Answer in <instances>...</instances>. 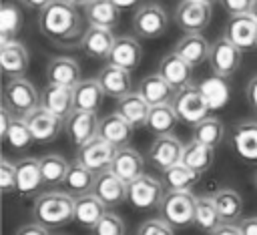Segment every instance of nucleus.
Here are the masks:
<instances>
[{
  "label": "nucleus",
  "mask_w": 257,
  "mask_h": 235,
  "mask_svg": "<svg viewBox=\"0 0 257 235\" xmlns=\"http://www.w3.org/2000/svg\"><path fill=\"white\" fill-rule=\"evenodd\" d=\"M199 90L205 96V100H207V104H209L211 110L223 108L229 102V96H231V88H229L227 78H221L217 74L203 78L199 82Z\"/></svg>",
  "instance_id": "c9c22d12"
},
{
  "label": "nucleus",
  "mask_w": 257,
  "mask_h": 235,
  "mask_svg": "<svg viewBox=\"0 0 257 235\" xmlns=\"http://www.w3.org/2000/svg\"><path fill=\"white\" fill-rule=\"evenodd\" d=\"M98 125H100V121L96 119V112L74 110L64 121V133H66L68 141L80 149L82 145H86L98 137Z\"/></svg>",
  "instance_id": "f8f14e48"
},
{
  "label": "nucleus",
  "mask_w": 257,
  "mask_h": 235,
  "mask_svg": "<svg viewBox=\"0 0 257 235\" xmlns=\"http://www.w3.org/2000/svg\"><path fill=\"white\" fill-rule=\"evenodd\" d=\"M177 123H179V116L175 112V106L161 104V106H151L145 129H149L155 137H163V135H171Z\"/></svg>",
  "instance_id": "e433bc0d"
},
{
  "label": "nucleus",
  "mask_w": 257,
  "mask_h": 235,
  "mask_svg": "<svg viewBox=\"0 0 257 235\" xmlns=\"http://www.w3.org/2000/svg\"><path fill=\"white\" fill-rule=\"evenodd\" d=\"M245 96H247V102L249 106L257 112V76H253L249 82H247V90H245Z\"/></svg>",
  "instance_id": "3c124183"
},
{
  "label": "nucleus",
  "mask_w": 257,
  "mask_h": 235,
  "mask_svg": "<svg viewBox=\"0 0 257 235\" xmlns=\"http://www.w3.org/2000/svg\"><path fill=\"white\" fill-rule=\"evenodd\" d=\"M112 2H114V4H116L120 10H122V8H133V6L141 4L143 0H112Z\"/></svg>",
  "instance_id": "6e6d98bb"
},
{
  "label": "nucleus",
  "mask_w": 257,
  "mask_h": 235,
  "mask_svg": "<svg viewBox=\"0 0 257 235\" xmlns=\"http://www.w3.org/2000/svg\"><path fill=\"white\" fill-rule=\"evenodd\" d=\"M114 40L116 36L112 34V30L108 28H98V26H88L84 36H82V42H80V48L82 52L88 56V58H94V60H108L110 56V50L114 46Z\"/></svg>",
  "instance_id": "a211bd4d"
},
{
  "label": "nucleus",
  "mask_w": 257,
  "mask_h": 235,
  "mask_svg": "<svg viewBox=\"0 0 257 235\" xmlns=\"http://www.w3.org/2000/svg\"><path fill=\"white\" fill-rule=\"evenodd\" d=\"M223 36L235 44L241 52L257 48V22L251 14L243 16H229L223 28Z\"/></svg>",
  "instance_id": "9b49d317"
},
{
  "label": "nucleus",
  "mask_w": 257,
  "mask_h": 235,
  "mask_svg": "<svg viewBox=\"0 0 257 235\" xmlns=\"http://www.w3.org/2000/svg\"><path fill=\"white\" fill-rule=\"evenodd\" d=\"M197 2H205V4H211L213 6V2H219V0H197Z\"/></svg>",
  "instance_id": "bf43d9fd"
},
{
  "label": "nucleus",
  "mask_w": 257,
  "mask_h": 235,
  "mask_svg": "<svg viewBox=\"0 0 257 235\" xmlns=\"http://www.w3.org/2000/svg\"><path fill=\"white\" fill-rule=\"evenodd\" d=\"M173 106H175L179 121L185 125H191V127H197L201 121L209 119V110H211L205 96L199 90V84H195V82L177 90Z\"/></svg>",
  "instance_id": "39448f33"
},
{
  "label": "nucleus",
  "mask_w": 257,
  "mask_h": 235,
  "mask_svg": "<svg viewBox=\"0 0 257 235\" xmlns=\"http://www.w3.org/2000/svg\"><path fill=\"white\" fill-rule=\"evenodd\" d=\"M72 90H74V110H84V112H96L106 96L98 78H82Z\"/></svg>",
  "instance_id": "cd10ccee"
},
{
  "label": "nucleus",
  "mask_w": 257,
  "mask_h": 235,
  "mask_svg": "<svg viewBox=\"0 0 257 235\" xmlns=\"http://www.w3.org/2000/svg\"><path fill=\"white\" fill-rule=\"evenodd\" d=\"M26 123H28L30 133L36 143H52L64 131V119L48 112L42 106H38L34 112H30L26 116Z\"/></svg>",
  "instance_id": "4468645a"
},
{
  "label": "nucleus",
  "mask_w": 257,
  "mask_h": 235,
  "mask_svg": "<svg viewBox=\"0 0 257 235\" xmlns=\"http://www.w3.org/2000/svg\"><path fill=\"white\" fill-rule=\"evenodd\" d=\"M2 139H4V141L10 145V149H14V151L26 149V147L34 141V137H32V133H30V127H28L26 119H18V116H14L10 129L6 131V135H4Z\"/></svg>",
  "instance_id": "37998d69"
},
{
  "label": "nucleus",
  "mask_w": 257,
  "mask_h": 235,
  "mask_svg": "<svg viewBox=\"0 0 257 235\" xmlns=\"http://www.w3.org/2000/svg\"><path fill=\"white\" fill-rule=\"evenodd\" d=\"M255 0H219L221 8L229 14V16H243V14H251Z\"/></svg>",
  "instance_id": "de8ad7c7"
},
{
  "label": "nucleus",
  "mask_w": 257,
  "mask_h": 235,
  "mask_svg": "<svg viewBox=\"0 0 257 235\" xmlns=\"http://www.w3.org/2000/svg\"><path fill=\"white\" fill-rule=\"evenodd\" d=\"M98 137H102L104 141H108L116 149H122V147L128 145V141L133 137V127L118 112H110V114L100 119Z\"/></svg>",
  "instance_id": "c756f323"
},
{
  "label": "nucleus",
  "mask_w": 257,
  "mask_h": 235,
  "mask_svg": "<svg viewBox=\"0 0 257 235\" xmlns=\"http://www.w3.org/2000/svg\"><path fill=\"white\" fill-rule=\"evenodd\" d=\"M151 106H161V104H173V100H175V94H177V90L159 74V72H155V74H149V76H145L143 80H141V84H139V90H137Z\"/></svg>",
  "instance_id": "5701e85b"
},
{
  "label": "nucleus",
  "mask_w": 257,
  "mask_h": 235,
  "mask_svg": "<svg viewBox=\"0 0 257 235\" xmlns=\"http://www.w3.org/2000/svg\"><path fill=\"white\" fill-rule=\"evenodd\" d=\"M241 235H257V217H245L237 223Z\"/></svg>",
  "instance_id": "09e8293b"
},
{
  "label": "nucleus",
  "mask_w": 257,
  "mask_h": 235,
  "mask_svg": "<svg viewBox=\"0 0 257 235\" xmlns=\"http://www.w3.org/2000/svg\"><path fill=\"white\" fill-rule=\"evenodd\" d=\"M98 82L104 90L106 96L110 98H116L120 100L122 96H126L131 90V72L124 70V68H118V66H112V64H106L102 66V70L98 72Z\"/></svg>",
  "instance_id": "393cba45"
},
{
  "label": "nucleus",
  "mask_w": 257,
  "mask_h": 235,
  "mask_svg": "<svg viewBox=\"0 0 257 235\" xmlns=\"http://www.w3.org/2000/svg\"><path fill=\"white\" fill-rule=\"evenodd\" d=\"M14 235H48V229L40 223H28V225H22Z\"/></svg>",
  "instance_id": "8fccbe9b"
},
{
  "label": "nucleus",
  "mask_w": 257,
  "mask_h": 235,
  "mask_svg": "<svg viewBox=\"0 0 257 235\" xmlns=\"http://www.w3.org/2000/svg\"><path fill=\"white\" fill-rule=\"evenodd\" d=\"M2 106H6L14 116L26 119L40 106V92L26 78H8L2 94Z\"/></svg>",
  "instance_id": "7ed1b4c3"
},
{
  "label": "nucleus",
  "mask_w": 257,
  "mask_h": 235,
  "mask_svg": "<svg viewBox=\"0 0 257 235\" xmlns=\"http://www.w3.org/2000/svg\"><path fill=\"white\" fill-rule=\"evenodd\" d=\"M66 2H68V4H72V6H76V8H80V6H82V8H86L92 0H66Z\"/></svg>",
  "instance_id": "4d7b16f0"
},
{
  "label": "nucleus",
  "mask_w": 257,
  "mask_h": 235,
  "mask_svg": "<svg viewBox=\"0 0 257 235\" xmlns=\"http://www.w3.org/2000/svg\"><path fill=\"white\" fill-rule=\"evenodd\" d=\"M183 151H185V145L175 135H163V137H155V141L149 147L147 159L155 169L165 173L167 169L183 161Z\"/></svg>",
  "instance_id": "9d476101"
},
{
  "label": "nucleus",
  "mask_w": 257,
  "mask_h": 235,
  "mask_svg": "<svg viewBox=\"0 0 257 235\" xmlns=\"http://www.w3.org/2000/svg\"><path fill=\"white\" fill-rule=\"evenodd\" d=\"M116 112L133 129H141V127L147 125V119H149V112H151V104L139 92H128L126 96L116 100Z\"/></svg>",
  "instance_id": "c85d7f7f"
},
{
  "label": "nucleus",
  "mask_w": 257,
  "mask_h": 235,
  "mask_svg": "<svg viewBox=\"0 0 257 235\" xmlns=\"http://www.w3.org/2000/svg\"><path fill=\"white\" fill-rule=\"evenodd\" d=\"M12 121H14V114H12L6 106H2V108H0V137L6 135V131H8L10 125H12Z\"/></svg>",
  "instance_id": "603ef678"
},
{
  "label": "nucleus",
  "mask_w": 257,
  "mask_h": 235,
  "mask_svg": "<svg viewBox=\"0 0 257 235\" xmlns=\"http://www.w3.org/2000/svg\"><path fill=\"white\" fill-rule=\"evenodd\" d=\"M28 48L22 42L10 40L0 44V66L8 78H24V72L28 70Z\"/></svg>",
  "instance_id": "dca6fc26"
},
{
  "label": "nucleus",
  "mask_w": 257,
  "mask_h": 235,
  "mask_svg": "<svg viewBox=\"0 0 257 235\" xmlns=\"http://www.w3.org/2000/svg\"><path fill=\"white\" fill-rule=\"evenodd\" d=\"M106 211L108 207L94 193L74 197V221L86 229H94L96 223L106 215Z\"/></svg>",
  "instance_id": "bb28decb"
},
{
  "label": "nucleus",
  "mask_w": 257,
  "mask_h": 235,
  "mask_svg": "<svg viewBox=\"0 0 257 235\" xmlns=\"http://www.w3.org/2000/svg\"><path fill=\"white\" fill-rule=\"evenodd\" d=\"M44 185L42 171H40V159H20L16 161V191L20 195H30L38 191Z\"/></svg>",
  "instance_id": "7c9ffc66"
},
{
  "label": "nucleus",
  "mask_w": 257,
  "mask_h": 235,
  "mask_svg": "<svg viewBox=\"0 0 257 235\" xmlns=\"http://www.w3.org/2000/svg\"><path fill=\"white\" fill-rule=\"evenodd\" d=\"M110 171L114 175H118L124 183H131V181L139 179L141 175H145L143 173L145 171V161H143L139 151H135L131 147H122V149H116Z\"/></svg>",
  "instance_id": "a878e982"
},
{
  "label": "nucleus",
  "mask_w": 257,
  "mask_h": 235,
  "mask_svg": "<svg viewBox=\"0 0 257 235\" xmlns=\"http://www.w3.org/2000/svg\"><path fill=\"white\" fill-rule=\"evenodd\" d=\"M165 195H167V187L163 185V181L151 175H141L139 179L131 181L126 189V201L139 211L159 209Z\"/></svg>",
  "instance_id": "423d86ee"
},
{
  "label": "nucleus",
  "mask_w": 257,
  "mask_h": 235,
  "mask_svg": "<svg viewBox=\"0 0 257 235\" xmlns=\"http://www.w3.org/2000/svg\"><path fill=\"white\" fill-rule=\"evenodd\" d=\"M126 189H128V183H124L118 175H114L110 169L108 171H102L96 175V183H94V195L108 207H116L120 205L124 199H126Z\"/></svg>",
  "instance_id": "f3484780"
},
{
  "label": "nucleus",
  "mask_w": 257,
  "mask_h": 235,
  "mask_svg": "<svg viewBox=\"0 0 257 235\" xmlns=\"http://www.w3.org/2000/svg\"><path fill=\"white\" fill-rule=\"evenodd\" d=\"M195 225L205 231V233H213L219 225H223L221 215L217 211V205L213 201L211 195H197V203H195Z\"/></svg>",
  "instance_id": "4c0bfd02"
},
{
  "label": "nucleus",
  "mask_w": 257,
  "mask_h": 235,
  "mask_svg": "<svg viewBox=\"0 0 257 235\" xmlns=\"http://www.w3.org/2000/svg\"><path fill=\"white\" fill-rule=\"evenodd\" d=\"M22 22H24L22 8L12 0H4L0 8V44L16 40V34L20 32Z\"/></svg>",
  "instance_id": "f704fd0d"
},
{
  "label": "nucleus",
  "mask_w": 257,
  "mask_h": 235,
  "mask_svg": "<svg viewBox=\"0 0 257 235\" xmlns=\"http://www.w3.org/2000/svg\"><path fill=\"white\" fill-rule=\"evenodd\" d=\"M159 74L175 88V90H181L189 84H193V66L187 64L179 54L175 52H169L161 58L159 62Z\"/></svg>",
  "instance_id": "4be33fe9"
},
{
  "label": "nucleus",
  "mask_w": 257,
  "mask_h": 235,
  "mask_svg": "<svg viewBox=\"0 0 257 235\" xmlns=\"http://www.w3.org/2000/svg\"><path fill=\"white\" fill-rule=\"evenodd\" d=\"M209 235H241L239 233V227L237 225H233V223H223V225H219L213 233H209Z\"/></svg>",
  "instance_id": "864d4df0"
},
{
  "label": "nucleus",
  "mask_w": 257,
  "mask_h": 235,
  "mask_svg": "<svg viewBox=\"0 0 257 235\" xmlns=\"http://www.w3.org/2000/svg\"><path fill=\"white\" fill-rule=\"evenodd\" d=\"M175 54H179L187 64L201 66L203 62H209V54H211V44L207 42V38L203 34H183L173 48Z\"/></svg>",
  "instance_id": "6ab92c4d"
},
{
  "label": "nucleus",
  "mask_w": 257,
  "mask_h": 235,
  "mask_svg": "<svg viewBox=\"0 0 257 235\" xmlns=\"http://www.w3.org/2000/svg\"><path fill=\"white\" fill-rule=\"evenodd\" d=\"M40 106L66 121L74 112V90L70 86L46 84L40 92Z\"/></svg>",
  "instance_id": "2eb2a0df"
},
{
  "label": "nucleus",
  "mask_w": 257,
  "mask_h": 235,
  "mask_svg": "<svg viewBox=\"0 0 257 235\" xmlns=\"http://www.w3.org/2000/svg\"><path fill=\"white\" fill-rule=\"evenodd\" d=\"M46 80L48 84H60L74 88L80 78V64L72 56H54L46 64Z\"/></svg>",
  "instance_id": "412c9836"
},
{
  "label": "nucleus",
  "mask_w": 257,
  "mask_h": 235,
  "mask_svg": "<svg viewBox=\"0 0 257 235\" xmlns=\"http://www.w3.org/2000/svg\"><path fill=\"white\" fill-rule=\"evenodd\" d=\"M213 159H215V149L207 147V145H201L197 141H189L185 145V151H183V161L187 167H191L193 171L197 173H205L211 165H213Z\"/></svg>",
  "instance_id": "ea45409f"
},
{
  "label": "nucleus",
  "mask_w": 257,
  "mask_h": 235,
  "mask_svg": "<svg viewBox=\"0 0 257 235\" xmlns=\"http://www.w3.org/2000/svg\"><path fill=\"white\" fill-rule=\"evenodd\" d=\"M233 149L235 153L247 161V163H257V123L247 121L235 127L233 131Z\"/></svg>",
  "instance_id": "473e14b6"
},
{
  "label": "nucleus",
  "mask_w": 257,
  "mask_h": 235,
  "mask_svg": "<svg viewBox=\"0 0 257 235\" xmlns=\"http://www.w3.org/2000/svg\"><path fill=\"white\" fill-rule=\"evenodd\" d=\"M84 18L88 26L112 30L120 22V8L112 0H92L84 8Z\"/></svg>",
  "instance_id": "2f4dec72"
},
{
  "label": "nucleus",
  "mask_w": 257,
  "mask_h": 235,
  "mask_svg": "<svg viewBox=\"0 0 257 235\" xmlns=\"http://www.w3.org/2000/svg\"><path fill=\"white\" fill-rule=\"evenodd\" d=\"M141 60H143L141 42L133 36H116L114 46H112L110 56H108V64L124 68V70L131 72V70L139 68Z\"/></svg>",
  "instance_id": "aec40b11"
},
{
  "label": "nucleus",
  "mask_w": 257,
  "mask_h": 235,
  "mask_svg": "<svg viewBox=\"0 0 257 235\" xmlns=\"http://www.w3.org/2000/svg\"><path fill=\"white\" fill-rule=\"evenodd\" d=\"M32 213L36 223L50 227H62L74 219V197L66 191H46L34 199Z\"/></svg>",
  "instance_id": "f03ea898"
},
{
  "label": "nucleus",
  "mask_w": 257,
  "mask_h": 235,
  "mask_svg": "<svg viewBox=\"0 0 257 235\" xmlns=\"http://www.w3.org/2000/svg\"><path fill=\"white\" fill-rule=\"evenodd\" d=\"M169 14L157 2H145L133 16V28L139 38H159L167 32Z\"/></svg>",
  "instance_id": "0eeeda50"
},
{
  "label": "nucleus",
  "mask_w": 257,
  "mask_h": 235,
  "mask_svg": "<svg viewBox=\"0 0 257 235\" xmlns=\"http://www.w3.org/2000/svg\"><path fill=\"white\" fill-rule=\"evenodd\" d=\"M38 28L58 46H80L86 32L78 8L66 0H52L46 8H42L38 12Z\"/></svg>",
  "instance_id": "f257e3e1"
},
{
  "label": "nucleus",
  "mask_w": 257,
  "mask_h": 235,
  "mask_svg": "<svg viewBox=\"0 0 257 235\" xmlns=\"http://www.w3.org/2000/svg\"><path fill=\"white\" fill-rule=\"evenodd\" d=\"M114 155H116V147L110 145L108 141H104L102 137H96V139H92L90 143H86L78 149L76 159L98 175V173L110 169Z\"/></svg>",
  "instance_id": "ddd939ff"
},
{
  "label": "nucleus",
  "mask_w": 257,
  "mask_h": 235,
  "mask_svg": "<svg viewBox=\"0 0 257 235\" xmlns=\"http://www.w3.org/2000/svg\"><path fill=\"white\" fill-rule=\"evenodd\" d=\"M137 235H173V227L167 221H163L161 217L147 219L145 223H141Z\"/></svg>",
  "instance_id": "49530a36"
},
{
  "label": "nucleus",
  "mask_w": 257,
  "mask_h": 235,
  "mask_svg": "<svg viewBox=\"0 0 257 235\" xmlns=\"http://www.w3.org/2000/svg\"><path fill=\"white\" fill-rule=\"evenodd\" d=\"M241 62H243V52L235 44H231L225 36L217 38L211 44L209 66H211L213 74H217L221 78H229L239 70Z\"/></svg>",
  "instance_id": "1a4fd4ad"
},
{
  "label": "nucleus",
  "mask_w": 257,
  "mask_h": 235,
  "mask_svg": "<svg viewBox=\"0 0 257 235\" xmlns=\"http://www.w3.org/2000/svg\"><path fill=\"white\" fill-rule=\"evenodd\" d=\"M195 203L197 195L191 191H167L159 205L161 219L173 229H185L195 223Z\"/></svg>",
  "instance_id": "20e7f679"
},
{
  "label": "nucleus",
  "mask_w": 257,
  "mask_h": 235,
  "mask_svg": "<svg viewBox=\"0 0 257 235\" xmlns=\"http://www.w3.org/2000/svg\"><path fill=\"white\" fill-rule=\"evenodd\" d=\"M215 205H217V211L221 215V221L223 223H233L239 221L241 217V211H243V197L241 193H237L235 189H217L215 193H211Z\"/></svg>",
  "instance_id": "72a5a7b5"
},
{
  "label": "nucleus",
  "mask_w": 257,
  "mask_h": 235,
  "mask_svg": "<svg viewBox=\"0 0 257 235\" xmlns=\"http://www.w3.org/2000/svg\"><path fill=\"white\" fill-rule=\"evenodd\" d=\"M251 16L255 18V22H257V0L253 2V8H251Z\"/></svg>",
  "instance_id": "13d9d810"
},
{
  "label": "nucleus",
  "mask_w": 257,
  "mask_h": 235,
  "mask_svg": "<svg viewBox=\"0 0 257 235\" xmlns=\"http://www.w3.org/2000/svg\"><path fill=\"white\" fill-rule=\"evenodd\" d=\"M94 183H96V173L90 171L86 165H82L78 159L70 163L66 177L62 181V187L68 195L72 197H82L94 191Z\"/></svg>",
  "instance_id": "b1692460"
},
{
  "label": "nucleus",
  "mask_w": 257,
  "mask_h": 235,
  "mask_svg": "<svg viewBox=\"0 0 257 235\" xmlns=\"http://www.w3.org/2000/svg\"><path fill=\"white\" fill-rule=\"evenodd\" d=\"M92 231L94 235H124V223L116 213L106 211V215L96 223Z\"/></svg>",
  "instance_id": "c03bdc74"
},
{
  "label": "nucleus",
  "mask_w": 257,
  "mask_h": 235,
  "mask_svg": "<svg viewBox=\"0 0 257 235\" xmlns=\"http://www.w3.org/2000/svg\"><path fill=\"white\" fill-rule=\"evenodd\" d=\"M70 163L56 155V153H48V155H42L40 157V171H42V181L44 185H62L64 177H66V171H68Z\"/></svg>",
  "instance_id": "a19ab883"
},
{
  "label": "nucleus",
  "mask_w": 257,
  "mask_h": 235,
  "mask_svg": "<svg viewBox=\"0 0 257 235\" xmlns=\"http://www.w3.org/2000/svg\"><path fill=\"white\" fill-rule=\"evenodd\" d=\"M213 16L211 4L197 2V0H181L173 12L175 24L185 32V34H201Z\"/></svg>",
  "instance_id": "6e6552de"
},
{
  "label": "nucleus",
  "mask_w": 257,
  "mask_h": 235,
  "mask_svg": "<svg viewBox=\"0 0 257 235\" xmlns=\"http://www.w3.org/2000/svg\"><path fill=\"white\" fill-rule=\"evenodd\" d=\"M26 8H34V10H42V8H46L52 0H20Z\"/></svg>",
  "instance_id": "5fc2aeb1"
},
{
  "label": "nucleus",
  "mask_w": 257,
  "mask_h": 235,
  "mask_svg": "<svg viewBox=\"0 0 257 235\" xmlns=\"http://www.w3.org/2000/svg\"><path fill=\"white\" fill-rule=\"evenodd\" d=\"M223 137H225V129H223V123L219 119H205L201 121L197 127H193V141L201 143V145H207L211 149H215L217 145L223 143Z\"/></svg>",
  "instance_id": "79ce46f5"
},
{
  "label": "nucleus",
  "mask_w": 257,
  "mask_h": 235,
  "mask_svg": "<svg viewBox=\"0 0 257 235\" xmlns=\"http://www.w3.org/2000/svg\"><path fill=\"white\" fill-rule=\"evenodd\" d=\"M201 173L193 171L191 167H187L185 163H179L171 169H167L163 173V185L167 187V191H191L193 185L199 181Z\"/></svg>",
  "instance_id": "58836bf2"
},
{
  "label": "nucleus",
  "mask_w": 257,
  "mask_h": 235,
  "mask_svg": "<svg viewBox=\"0 0 257 235\" xmlns=\"http://www.w3.org/2000/svg\"><path fill=\"white\" fill-rule=\"evenodd\" d=\"M0 187L6 195L16 191V163H10L8 159H2L0 163Z\"/></svg>",
  "instance_id": "a18cd8bd"
},
{
  "label": "nucleus",
  "mask_w": 257,
  "mask_h": 235,
  "mask_svg": "<svg viewBox=\"0 0 257 235\" xmlns=\"http://www.w3.org/2000/svg\"><path fill=\"white\" fill-rule=\"evenodd\" d=\"M255 187H257V175H255Z\"/></svg>",
  "instance_id": "052dcab7"
}]
</instances>
